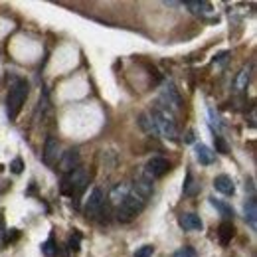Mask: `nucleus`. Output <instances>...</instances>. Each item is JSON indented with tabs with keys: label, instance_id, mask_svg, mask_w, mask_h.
Returning <instances> with one entry per match:
<instances>
[{
	"label": "nucleus",
	"instance_id": "1",
	"mask_svg": "<svg viewBox=\"0 0 257 257\" xmlns=\"http://www.w3.org/2000/svg\"><path fill=\"white\" fill-rule=\"evenodd\" d=\"M26 97H28V83L24 79H16L14 85L10 87L8 99H6V111H8V119L10 121H14L20 115Z\"/></svg>",
	"mask_w": 257,
	"mask_h": 257
},
{
	"label": "nucleus",
	"instance_id": "2",
	"mask_svg": "<svg viewBox=\"0 0 257 257\" xmlns=\"http://www.w3.org/2000/svg\"><path fill=\"white\" fill-rule=\"evenodd\" d=\"M145 202H147V200H143L141 196H137L135 192L127 194V196L121 200L119 208H117V220L123 222V224L133 222V220L145 210Z\"/></svg>",
	"mask_w": 257,
	"mask_h": 257
},
{
	"label": "nucleus",
	"instance_id": "3",
	"mask_svg": "<svg viewBox=\"0 0 257 257\" xmlns=\"http://www.w3.org/2000/svg\"><path fill=\"white\" fill-rule=\"evenodd\" d=\"M87 182H89V174H87V170L85 168H81V166H77L73 172H69V174H65L64 176V182H62V192L65 196H79V194L85 190V186H87Z\"/></svg>",
	"mask_w": 257,
	"mask_h": 257
},
{
	"label": "nucleus",
	"instance_id": "4",
	"mask_svg": "<svg viewBox=\"0 0 257 257\" xmlns=\"http://www.w3.org/2000/svg\"><path fill=\"white\" fill-rule=\"evenodd\" d=\"M151 119L155 123V128L159 135H164L168 139H176V128H174V123L168 119V115H164L161 111H153L151 113Z\"/></svg>",
	"mask_w": 257,
	"mask_h": 257
},
{
	"label": "nucleus",
	"instance_id": "5",
	"mask_svg": "<svg viewBox=\"0 0 257 257\" xmlns=\"http://www.w3.org/2000/svg\"><path fill=\"white\" fill-rule=\"evenodd\" d=\"M168 170H170V164H168L166 159H162V157H153L151 161L147 162V176L151 180L153 178H161Z\"/></svg>",
	"mask_w": 257,
	"mask_h": 257
},
{
	"label": "nucleus",
	"instance_id": "6",
	"mask_svg": "<svg viewBox=\"0 0 257 257\" xmlns=\"http://www.w3.org/2000/svg\"><path fill=\"white\" fill-rule=\"evenodd\" d=\"M58 153H60V143L56 137H48L46 141V147H44V155H42V161L48 166H54L58 162Z\"/></svg>",
	"mask_w": 257,
	"mask_h": 257
},
{
	"label": "nucleus",
	"instance_id": "7",
	"mask_svg": "<svg viewBox=\"0 0 257 257\" xmlns=\"http://www.w3.org/2000/svg\"><path fill=\"white\" fill-rule=\"evenodd\" d=\"M178 225L184 231H202L204 229V222L196 214H182V216H178Z\"/></svg>",
	"mask_w": 257,
	"mask_h": 257
},
{
	"label": "nucleus",
	"instance_id": "8",
	"mask_svg": "<svg viewBox=\"0 0 257 257\" xmlns=\"http://www.w3.org/2000/svg\"><path fill=\"white\" fill-rule=\"evenodd\" d=\"M103 192L99 190V188H93V192L89 194V200H87V204H85V214L87 216H95L97 212L101 210V206H103Z\"/></svg>",
	"mask_w": 257,
	"mask_h": 257
},
{
	"label": "nucleus",
	"instance_id": "9",
	"mask_svg": "<svg viewBox=\"0 0 257 257\" xmlns=\"http://www.w3.org/2000/svg\"><path fill=\"white\" fill-rule=\"evenodd\" d=\"M77 166H79V153H77V151H67L64 155V159H62V162H60V170H62L64 174H69V172H73Z\"/></svg>",
	"mask_w": 257,
	"mask_h": 257
},
{
	"label": "nucleus",
	"instance_id": "10",
	"mask_svg": "<svg viewBox=\"0 0 257 257\" xmlns=\"http://www.w3.org/2000/svg\"><path fill=\"white\" fill-rule=\"evenodd\" d=\"M214 188H216L218 192L225 194V196H229V194L235 192V184H233V180H231L229 176H225V174H220V176L214 178Z\"/></svg>",
	"mask_w": 257,
	"mask_h": 257
},
{
	"label": "nucleus",
	"instance_id": "11",
	"mask_svg": "<svg viewBox=\"0 0 257 257\" xmlns=\"http://www.w3.org/2000/svg\"><path fill=\"white\" fill-rule=\"evenodd\" d=\"M235 235V227L231 222H222L220 227H218V237H220V243L222 245H229V241H231V237Z\"/></svg>",
	"mask_w": 257,
	"mask_h": 257
},
{
	"label": "nucleus",
	"instance_id": "12",
	"mask_svg": "<svg viewBox=\"0 0 257 257\" xmlns=\"http://www.w3.org/2000/svg\"><path fill=\"white\" fill-rule=\"evenodd\" d=\"M196 159H198L200 164L208 166V164H212V162H214V153H212L206 145H196Z\"/></svg>",
	"mask_w": 257,
	"mask_h": 257
},
{
	"label": "nucleus",
	"instance_id": "13",
	"mask_svg": "<svg viewBox=\"0 0 257 257\" xmlns=\"http://www.w3.org/2000/svg\"><path fill=\"white\" fill-rule=\"evenodd\" d=\"M245 222L251 225V227L257 225V202L253 198L245 204Z\"/></svg>",
	"mask_w": 257,
	"mask_h": 257
},
{
	"label": "nucleus",
	"instance_id": "14",
	"mask_svg": "<svg viewBox=\"0 0 257 257\" xmlns=\"http://www.w3.org/2000/svg\"><path fill=\"white\" fill-rule=\"evenodd\" d=\"M210 202H212V206L216 208V210H220V214L224 216V218H233V210L224 204V202H220V200H216V198H210Z\"/></svg>",
	"mask_w": 257,
	"mask_h": 257
},
{
	"label": "nucleus",
	"instance_id": "15",
	"mask_svg": "<svg viewBox=\"0 0 257 257\" xmlns=\"http://www.w3.org/2000/svg\"><path fill=\"white\" fill-rule=\"evenodd\" d=\"M42 253L46 257H54L58 253V249H56V241H54V237H50L48 241H44L42 243Z\"/></svg>",
	"mask_w": 257,
	"mask_h": 257
},
{
	"label": "nucleus",
	"instance_id": "16",
	"mask_svg": "<svg viewBox=\"0 0 257 257\" xmlns=\"http://www.w3.org/2000/svg\"><path fill=\"white\" fill-rule=\"evenodd\" d=\"M153 253H155V247L153 245H143L141 249H137L135 257H153Z\"/></svg>",
	"mask_w": 257,
	"mask_h": 257
},
{
	"label": "nucleus",
	"instance_id": "17",
	"mask_svg": "<svg viewBox=\"0 0 257 257\" xmlns=\"http://www.w3.org/2000/svg\"><path fill=\"white\" fill-rule=\"evenodd\" d=\"M10 170H12L14 174H22V170H24V162H22V159H14V161L10 162Z\"/></svg>",
	"mask_w": 257,
	"mask_h": 257
},
{
	"label": "nucleus",
	"instance_id": "18",
	"mask_svg": "<svg viewBox=\"0 0 257 257\" xmlns=\"http://www.w3.org/2000/svg\"><path fill=\"white\" fill-rule=\"evenodd\" d=\"M174 257H198V253H196V249H192V247H182V249H178L174 253Z\"/></svg>",
	"mask_w": 257,
	"mask_h": 257
},
{
	"label": "nucleus",
	"instance_id": "19",
	"mask_svg": "<svg viewBox=\"0 0 257 257\" xmlns=\"http://www.w3.org/2000/svg\"><path fill=\"white\" fill-rule=\"evenodd\" d=\"M79 241H81V235L75 231V235L69 237V249L71 251H79Z\"/></svg>",
	"mask_w": 257,
	"mask_h": 257
},
{
	"label": "nucleus",
	"instance_id": "20",
	"mask_svg": "<svg viewBox=\"0 0 257 257\" xmlns=\"http://www.w3.org/2000/svg\"><path fill=\"white\" fill-rule=\"evenodd\" d=\"M214 139H216V149H218V153L227 155V153H229V149H227V145L224 143V139H222V137H214Z\"/></svg>",
	"mask_w": 257,
	"mask_h": 257
},
{
	"label": "nucleus",
	"instance_id": "21",
	"mask_svg": "<svg viewBox=\"0 0 257 257\" xmlns=\"http://www.w3.org/2000/svg\"><path fill=\"white\" fill-rule=\"evenodd\" d=\"M184 194H194V184H192V174H186V182H184Z\"/></svg>",
	"mask_w": 257,
	"mask_h": 257
},
{
	"label": "nucleus",
	"instance_id": "22",
	"mask_svg": "<svg viewBox=\"0 0 257 257\" xmlns=\"http://www.w3.org/2000/svg\"><path fill=\"white\" fill-rule=\"evenodd\" d=\"M4 235V218H0V237Z\"/></svg>",
	"mask_w": 257,
	"mask_h": 257
}]
</instances>
